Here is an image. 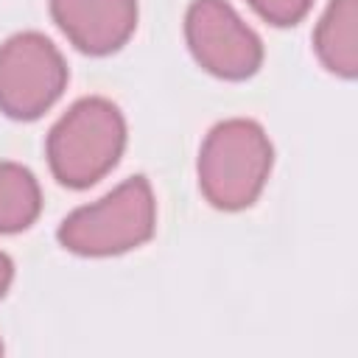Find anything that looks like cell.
<instances>
[{"mask_svg":"<svg viewBox=\"0 0 358 358\" xmlns=\"http://www.w3.org/2000/svg\"><path fill=\"white\" fill-rule=\"evenodd\" d=\"M123 145V120L106 101H81L50 134V165L59 182L87 187L109 165Z\"/></svg>","mask_w":358,"mask_h":358,"instance_id":"obj_1","label":"cell"},{"mask_svg":"<svg viewBox=\"0 0 358 358\" xmlns=\"http://www.w3.org/2000/svg\"><path fill=\"white\" fill-rule=\"evenodd\" d=\"M271 151L255 123L232 120L218 126L201 154V185L213 204L243 207L263 185Z\"/></svg>","mask_w":358,"mask_h":358,"instance_id":"obj_2","label":"cell"},{"mask_svg":"<svg viewBox=\"0 0 358 358\" xmlns=\"http://www.w3.org/2000/svg\"><path fill=\"white\" fill-rule=\"evenodd\" d=\"M151 215L154 210L148 185L143 182V176H134L101 204L70 215L59 238L64 246L87 255L120 252L151 235Z\"/></svg>","mask_w":358,"mask_h":358,"instance_id":"obj_3","label":"cell"},{"mask_svg":"<svg viewBox=\"0 0 358 358\" xmlns=\"http://www.w3.org/2000/svg\"><path fill=\"white\" fill-rule=\"evenodd\" d=\"M64 87V64L36 34L11 39L0 50V106L14 117H36Z\"/></svg>","mask_w":358,"mask_h":358,"instance_id":"obj_4","label":"cell"},{"mask_svg":"<svg viewBox=\"0 0 358 358\" xmlns=\"http://www.w3.org/2000/svg\"><path fill=\"white\" fill-rule=\"evenodd\" d=\"M187 34L199 62L207 70L241 78L255 73L260 64V42L257 36L241 25V20L218 0H199L187 17Z\"/></svg>","mask_w":358,"mask_h":358,"instance_id":"obj_5","label":"cell"},{"mask_svg":"<svg viewBox=\"0 0 358 358\" xmlns=\"http://www.w3.org/2000/svg\"><path fill=\"white\" fill-rule=\"evenodd\" d=\"M64 34L90 53L115 50L134 25V0H53Z\"/></svg>","mask_w":358,"mask_h":358,"instance_id":"obj_6","label":"cell"},{"mask_svg":"<svg viewBox=\"0 0 358 358\" xmlns=\"http://www.w3.org/2000/svg\"><path fill=\"white\" fill-rule=\"evenodd\" d=\"M39 210V190L28 171L0 165V229L28 227Z\"/></svg>","mask_w":358,"mask_h":358,"instance_id":"obj_7","label":"cell"},{"mask_svg":"<svg viewBox=\"0 0 358 358\" xmlns=\"http://www.w3.org/2000/svg\"><path fill=\"white\" fill-rule=\"evenodd\" d=\"M252 6L263 17H268L271 22L288 25V22H294V20H299L305 14L308 0H252Z\"/></svg>","mask_w":358,"mask_h":358,"instance_id":"obj_8","label":"cell"},{"mask_svg":"<svg viewBox=\"0 0 358 358\" xmlns=\"http://www.w3.org/2000/svg\"><path fill=\"white\" fill-rule=\"evenodd\" d=\"M8 277H11V263H8V257L0 255V296H3V288H6Z\"/></svg>","mask_w":358,"mask_h":358,"instance_id":"obj_9","label":"cell"}]
</instances>
